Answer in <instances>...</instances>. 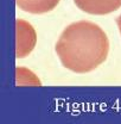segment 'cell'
I'll use <instances>...</instances> for the list:
<instances>
[{"mask_svg":"<svg viewBox=\"0 0 121 124\" xmlns=\"http://www.w3.org/2000/svg\"><path fill=\"white\" fill-rule=\"evenodd\" d=\"M116 24H118V28H119V30H120V33H121V15L116 18Z\"/></svg>","mask_w":121,"mask_h":124,"instance_id":"obj_5","label":"cell"},{"mask_svg":"<svg viewBox=\"0 0 121 124\" xmlns=\"http://www.w3.org/2000/svg\"><path fill=\"white\" fill-rule=\"evenodd\" d=\"M37 36L34 29L23 19L17 20V57L29 55L36 46Z\"/></svg>","mask_w":121,"mask_h":124,"instance_id":"obj_2","label":"cell"},{"mask_svg":"<svg viewBox=\"0 0 121 124\" xmlns=\"http://www.w3.org/2000/svg\"><path fill=\"white\" fill-rule=\"evenodd\" d=\"M76 6L89 15H108L121 7V0H74Z\"/></svg>","mask_w":121,"mask_h":124,"instance_id":"obj_3","label":"cell"},{"mask_svg":"<svg viewBox=\"0 0 121 124\" xmlns=\"http://www.w3.org/2000/svg\"><path fill=\"white\" fill-rule=\"evenodd\" d=\"M55 49L64 68L82 74L94 70L106 61L109 41L99 25L81 20L64 29Z\"/></svg>","mask_w":121,"mask_h":124,"instance_id":"obj_1","label":"cell"},{"mask_svg":"<svg viewBox=\"0 0 121 124\" xmlns=\"http://www.w3.org/2000/svg\"><path fill=\"white\" fill-rule=\"evenodd\" d=\"M19 8L34 15H42L52 11L60 0H15Z\"/></svg>","mask_w":121,"mask_h":124,"instance_id":"obj_4","label":"cell"}]
</instances>
